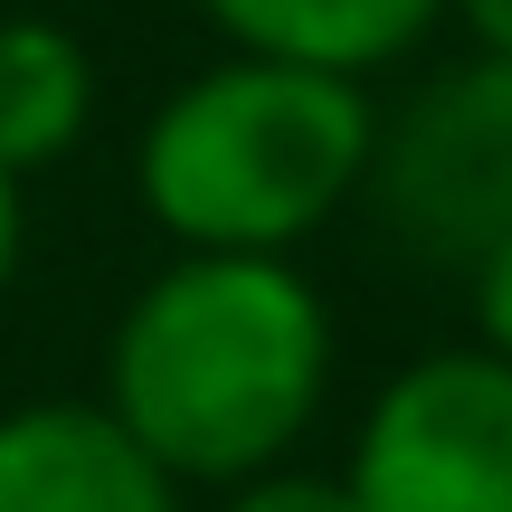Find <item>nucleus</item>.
I'll list each match as a JSON object with an SVG mask.
<instances>
[{
    "label": "nucleus",
    "mask_w": 512,
    "mask_h": 512,
    "mask_svg": "<svg viewBox=\"0 0 512 512\" xmlns=\"http://www.w3.org/2000/svg\"><path fill=\"white\" fill-rule=\"evenodd\" d=\"M465 304H475V351L512 361V238L465 266Z\"/></svg>",
    "instance_id": "nucleus-9"
},
{
    "label": "nucleus",
    "mask_w": 512,
    "mask_h": 512,
    "mask_svg": "<svg viewBox=\"0 0 512 512\" xmlns=\"http://www.w3.org/2000/svg\"><path fill=\"white\" fill-rule=\"evenodd\" d=\"M446 19L465 29V57H512V0H446Z\"/></svg>",
    "instance_id": "nucleus-10"
},
{
    "label": "nucleus",
    "mask_w": 512,
    "mask_h": 512,
    "mask_svg": "<svg viewBox=\"0 0 512 512\" xmlns=\"http://www.w3.org/2000/svg\"><path fill=\"white\" fill-rule=\"evenodd\" d=\"M0 512H190L95 399L0 408Z\"/></svg>",
    "instance_id": "nucleus-5"
},
{
    "label": "nucleus",
    "mask_w": 512,
    "mask_h": 512,
    "mask_svg": "<svg viewBox=\"0 0 512 512\" xmlns=\"http://www.w3.org/2000/svg\"><path fill=\"white\" fill-rule=\"evenodd\" d=\"M219 512H361L342 475H313V465H266V475L228 484Z\"/></svg>",
    "instance_id": "nucleus-8"
},
{
    "label": "nucleus",
    "mask_w": 512,
    "mask_h": 512,
    "mask_svg": "<svg viewBox=\"0 0 512 512\" xmlns=\"http://www.w3.org/2000/svg\"><path fill=\"white\" fill-rule=\"evenodd\" d=\"M380 105L361 76L238 57L181 76L133 152V200L171 256H294L370 181Z\"/></svg>",
    "instance_id": "nucleus-2"
},
{
    "label": "nucleus",
    "mask_w": 512,
    "mask_h": 512,
    "mask_svg": "<svg viewBox=\"0 0 512 512\" xmlns=\"http://www.w3.org/2000/svg\"><path fill=\"white\" fill-rule=\"evenodd\" d=\"M19 247H29V190L0 171V304H10V285H19Z\"/></svg>",
    "instance_id": "nucleus-11"
},
{
    "label": "nucleus",
    "mask_w": 512,
    "mask_h": 512,
    "mask_svg": "<svg viewBox=\"0 0 512 512\" xmlns=\"http://www.w3.org/2000/svg\"><path fill=\"white\" fill-rule=\"evenodd\" d=\"M238 57H294L332 76H380L446 19V0H190Z\"/></svg>",
    "instance_id": "nucleus-6"
},
{
    "label": "nucleus",
    "mask_w": 512,
    "mask_h": 512,
    "mask_svg": "<svg viewBox=\"0 0 512 512\" xmlns=\"http://www.w3.org/2000/svg\"><path fill=\"white\" fill-rule=\"evenodd\" d=\"M342 332L294 256H171L105 332V408L171 484L266 475L323 418Z\"/></svg>",
    "instance_id": "nucleus-1"
},
{
    "label": "nucleus",
    "mask_w": 512,
    "mask_h": 512,
    "mask_svg": "<svg viewBox=\"0 0 512 512\" xmlns=\"http://www.w3.org/2000/svg\"><path fill=\"white\" fill-rule=\"evenodd\" d=\"M361 200L418 266H475L512 238V57H456L399 114H380Z\"/></svg>",
    "instance_id": "nucleus-3"
},
{
    "label": "nucleus",
    "mask_w": 512,
    "mask_h": 512,
    "mask_svg": "<svg viewBox=\"0 0 512 512\" xmlns=\"http://www.w3.org/2000/svg\"><path fill=\"white\" fill-rule=\"evenodd\" d=\"M95 124V57L67 19H0V171L19 190L57 171Z\"/></svg>",
    "instance_id": "nucleus-7"
},
{
    "label": "nucleus",
    "mask_w": 512,
    "mask_h": 512,
    "mask_svg": "<svg viewBox=\"0 0 512 512\" xmlns=\"http://www.w3.org/2000/svg\"><path fill=\"white\" fill-rule=\"evenodd\" d=\"M342 484L361 512H512V361L456 342L389 370Z\"/></svg>",
    "instance_id": "nucleus-4"
}]
</instances>
